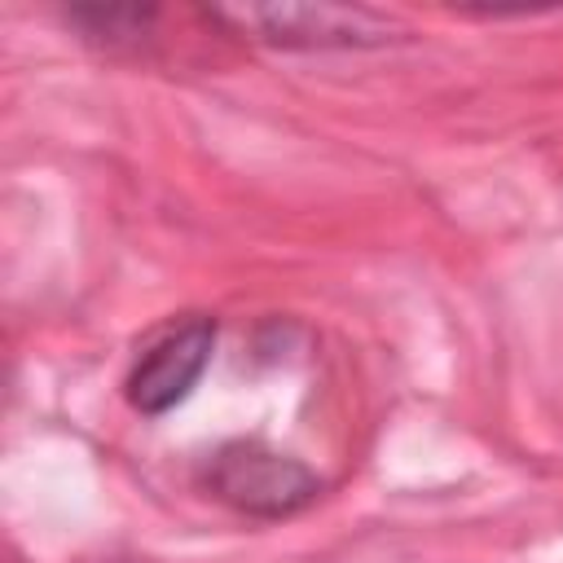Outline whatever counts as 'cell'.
Masks as SVG:
<instances>
[{"mask_svg":"<svg viewBox=\"0 0 563 563\" xmlns=\"http://www.w3.org/2000/svg\"><path fill=\"white\" fill-rule=\"evenodd\" d=\"M207 484L220 501L246 515H290L317 497V475L264 444H224L211 457Z\"/></svg>","mask_w":563,"mask_h":563,"instance_id":"6da1fadb","label":"cell"},{"mask_svg":"<svg viewBox=\"0 0 563 563\" xmlns=\"http://www.w3.org/2000/svg\"><path fill=\"white\" fill-rule=\"evenodd\" d=\"M216 325L207 317H185L167 325L132 365L128 374V400L141 413H163L189 396V387L202 378L211 361Z\"/></svg>","mask_w":563,"mask_h":563,"instance_id":"7a4b0ae2","label":"cell"},{"mask_svg":"<svg viewBox=\"0 0 563 563\" xmlns=\"http://www.w3.org/2000/svg\"><path fill=\"white\" fill-rule=\"evenodd\" d=\"M264 22L268 40H282V44H347V40H365L378 31L374 13L365 9H312V4H299V9H260L251 13Z\"/></svg>","mask_w":563,"mask_h":563,"instance_id":"3957f363","label":"cell"}]
</instances>
